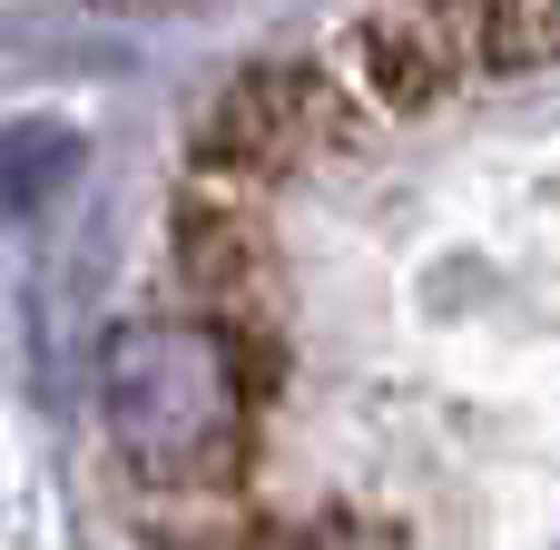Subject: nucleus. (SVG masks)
Returning <instances> with one entry per match:
<instances>
[{
    "instance_id": "obj_1",
    "label": "nucleus",
    "mask_w": 560,
    "mask_h": 550,
    "mask_svg": "<svg viewBox=\"0 0 560 550\" xmlns=\"http://www.w3.org/2000/svg\"><path fill=\"white\" fill-rule=\"evenodd\" d=\"M98 423L118 463L158 492H207L246 453V364L217 325L138 315L98 354Z\"/></svg>"
},
{
    "instance_id": "obj_2",
    "label": "nucleus",
    "mask_w": 560,
    "mask_h": 550,
    "mask_svg": "<svg viewBox=\"0 0 560 550\" xmlns=\"http://www.w3.org/2000/svg\"><path fill=\"white\" fill-rule=\"evenodd\" d=\"M79 167V138L69 128H0V217H20V207H39L59 177Z\"/></svg>"
}]
</instances>
